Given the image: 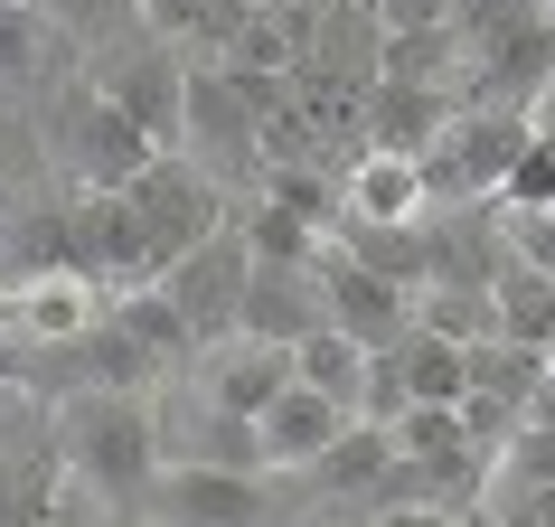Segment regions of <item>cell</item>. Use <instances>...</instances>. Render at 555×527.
I'll use <instances>...</instances> for the list:
<instances>
[{"label": "cell", "instance_id": "484cf974", "mask_svg": "<svg viewBox=\"0 0 555 527\" xmlns=\"http://www.w3.org/2000/svg\"><path fill=\"white\" fill-rule=\"evenodd\" d=\"M293 377L301 386H321V396H339V406L358 414V377H367V349H358L349 330H311V339H293Z\"/></svg>", "mask_w": 555, "mask_h": 527}, {"label": "cell", "instance_id": "52a82bcc", "mask_svg": "<svg viewBox=\"0 0 555 527\" xmlns=\"http://www.w3.org/2000/svg\"><path fill=\"white\" fill-rule=\"evenodd\" d=\"M179 151H189L207 179H255V170H263V151H255V114H245V94L227 86V66H217V57H189Z\"/></svg>", "mask_w": 555, "mask_h": 527}, {"label": "cell", "instance_id": "277c9868", "mask_svg": "<svg viewBox=\"0 0 555 527\" xmlns=\"http://www.w3.org/2000/svg\"><path fill=\"white\" fill-rule=\"evenodd\" d=\"M57 151H66V170H76V189H132V179L160 160V142H151L104 86H76V94H66Z\"/></svg>", "mask_w": 555, "mask_h": 527}, {"label": "cell", "instance_id": "ba28073f", "mask_svg": "<svg viewBox=\"0 0 555 527\" xmlns=\"http://www.w3.org/2000/svg\"><path fill=\"white\" fill-rule=\"evenodd\" d=\"M245 273H255V255H245V235H235V217L217 235H198L189 255L160 273V293L179 301V321L198 330V349H217V339H235V301H245Z\"/></svg>", "mask_w": 555, "mask_h": 527}, {"label": "cell", "instance_id": "ac0fdd59", "mask_svg": "<svg viewBox=\"0 0 555 527\" xmlns=\"http://www.w3.org/2000/svg\"><path fill=\"white\" fill-rule=\"evenodd\" d=\"M283 386H293V349H273V339H235V349L207 368V396L235 406V414H263Z\"/></svg>", "mask_w": 555, "mask_h": 527}, {"label": "cell", "instance_id": "8fae6325", "mask_svg": "<svg viewBox=\"0 0 555 527\" xmlns=\"http://www.w3.org/2000/svg\"><path fill=\"white\" fill-rule=\"evenodd\" d=\"M424 160L405 151H349L339 170V227H414L424 217Z\"/></svg>", "mask_w": 555, "mask_h": 527}, {"label": "cell", "instance_id": "9a60e30c", "mask_svg": "<svg viewBox=\"0 0 555 527\" xmlns=\"http://www.w3.org/2000/svg\"><path fill=\"white\" fill-rule=\"evenodd\" d=\"M29 273H86L76 264V198H38L29 217L0 227V283H29Z\"/></svg>", "mask_w": 555, "mask_h": 527}, {"label": "cell", "instance_id": "83f0119b", "mask_svg": "<svg viewBox=\"0 0 555 527\" xmlns=\"http://www.w3.org/2000/svg\"><path fill=\"white\" fill-rule=\"evenodd\" d=\"M38 57H48V10L0 0V76L20 86V76H38Z\"/></svg>", "mask_w": 555, "mask_h": 527}, {"label": "cell", "instance_id": "ffe728a7", "mask_svg": "<svg viewBox=\"0 0 555 527\" xmlns=\"http://www.w3.org/2000/svg\"><path fill=\"white\" fill-rule=\"evenodd\" d=\"M462 38H452V20L442 29H386L377 38V76H396V86H452L462 94Z\"/></svg>", "mask_w": 555, "mask_h": 527}, {"label": "cell", "instance_id": "6da1fadb", "mask_svg": "<svg viewBox=\"0 0 555 527\" xmlns=\"http://www.w3.org/2000/svg\"><path fill=\"white\" fill-rule=\"evenodd\" d=\"M48 434H57L66 471H76L94 499H114V509H142L151 471H160V414H151L142 396H122V386H86V396H57Z\"/></svg>", "mask_w": 555, "mask_h": 527}, {"label": "cell", "instance_id": "d4e9b609", "mask_svg": "<svg viewBox=\"0 0 555 527\" xmlns=\"http://www.w3.org/2000/svg\"><path fill=\"white\" fill-rule=\"evenodd\" d=\"M555 368H546V349H527V339H480V349H470V386H480V396H499V406H537V386H546Z\"/></svg>", "mask_w": 555, "mask_h": 527}, {"label": "cell", "instance_id": "5bb4252c", "mask_svg": "<svg viewBox=\"0 0 555 527\" xmlns=\"http://www.w3.org/2000/svg\"><path fill=\"white\" fill-rule=\"evenodd\" d=\"M339 424H349V406L293 377L283 396H273V406L255 414V434H263V471H311L330 442H339Z\"/></svg>", "mask_w": 555, "mask_h": 527}, {"label": "cell", "instance_id": "7402d4cb", "mask_svg": "<svg viewBox=\"0 0 555 527\" xmlns=\"http://www.w3.org/2000/svg\"><path fill=\"white\" fill-rule=\"evenodd\" d=\"M396 358H405V396L414 406H462V386H470V349L462 339H442V330L414 321L405 339H396Z\"/></svg>", "mask_w": 555, "mask_h": 527}, {"label": "cell", "instance_id": "836d02e7", "mask_svg": "<svg viewBox=\"0 0 555 527\" xmlns=\"http://www.w3.org/2000/svg\"><path fill=\"white\" fill-rule=\"evenodd\" d=\"M38 527H104V499H94L86 480H66V490H57V509H48Z\"/></svg>", "mask_w": 555, "mask_h": 527}, {"label": "cell", "instance_id": "e575fe53", "mask_svg": "<svg viewBox=\"0 0 555 527\" xmlns=\"http://www.w3.org/2000/svg\"><path fill=\"white\" fill-rule=\"evenodd\" d=\"M367 527H452V509H424V499H396V509H377Z\"/></svg>", "mask_w": 555, "mask_h": 527}, {"label": "cell", "instance_id": "d6986e66", "mask_svg": "<svg viewBox=\"0 0 555 527\" xmlns=\"http://www.w3.org/2000/svg\"><path fill=\"white\" fill-rule=\"evenodd\" d=\"M490 321L499 339H527V349H546V330H555V273H537V264H499L490 273Z\"/></svg>", "mask_w": 555, "mask_h": 527}, {"label": "cell", "instance_id": "3957f363", "mask_svg": "<svg viewBox=\"0 0 555 527\" xmlns=\"http://www.w3.org/2000/svg\"><path fill=\"white\" fill-rule=\"evenodd\" d=\"M527 132H537V123L508 114V104H462V114L442 123V142L424 151V198H480L490 207Z\"/></svg>", "mask_w": 555, "mask_h": 527}, {"label": "cell", "instance_id": "44dd1931", "mask_svg": "<svg viewBox=\"0 0 555 527\" xmlns=\"http://www.w3.org/2000/svg\"><path fill=\"white\" fill-rule=\"evenodd\" d=\"M170 462H217V471H263V434H255V414H235L207 396L189 424H179V452Z\"/></svg>", "mask_w": 555, "mask_h": 527}, {"label": "cell", "instance_id": "8992f818", "mask_svg": "<svg viewBox=\"0 0 555 527\" xmlns=\"http://www.w3.org/2000/svg\"><path fill=\"white\" fill-rule=\"evenodd\" d=\"M311 283H321L330 330H349L358 349H386V339H405V330H414V293H405V283H386L367 255H349L339 235H321V255H311Z\"/></svg>", "mask_w": 555, "mask_h": 527}, {"label": "cell", "instance_id": "4316f807", "mask_svg": "<svg viewBox=\"0 0 555 527\" xmlns=\"http://www.w3.org/2000/svg\"><path fill=\"white\" fill-rule=\"evenodd\" d=\"M490 207H555V123H537L518 142V160H508V179H499Z\"/></svg>", "mask_w": 555, "mask_h": 527}, {"label": "cell", "instance_id": "603a6c76", "mask_svg": "<svg viewBox=\"0 0 555 527\" xmlns=\"http://www.w3.org/2000/svg\"><path fill=\"white\" fill-rule=\"evenodd\" d=\"M114 321L132 330V339H142V349L160 358L170 377H179V368H189V358H198V330L179 321V301L160 293V283H132V293H114Z\"/></svg>", "mask_w": 555, "mask_h": 527}, {"label": "cell", "instance_id": "9c48e42d", "mask_svg": "<svg viewBox=\"0 0 555 527\" xmlns=\"http://www.w3.org/2000/svg\"><path fill=\"white\" fill-rule=\"evenodd\" d=\"M94 86L114 94L122 114L142 123L160 151H179V104H189V48L170 38H142V48H114V57L94 66Z\"/></svg>", "mask_w": 555, "mask_h": 527}, {"label": "cell", "instance_id": "2e32d148", "mask_svg": "<svg viewBox=\"0 0 555 527\" xmlns=\"http://www.w3.org/2000/svg\"><path fill=\"white\" fill-rule=\"evenodd\" d=\"M386 462H396V434H386V424H358V414H349V424H339V442H330V452L301 471V480H311L321 499H377Z\"/></svg>", "mask_w": 555, "mask_h": 527}, {"label": "cell", "instance_id": "4dcf8cb0", "mask_svg": "<svg viewBox=\"0 0 555 527\" xmlns=\"http://www.w3.org/2000/svg\"><path fill=\"white\" fill-rule=\"evenodd\" d=\"M499 480H527V490L555 480V424H518V442L499 452Z\"/></svg>", "mask_w": 555, "mask_h": 527}, {"label": "cell", "instance_id": "74e56055", "mask_svg": "<svg viewBox=\"0 0 555 527\" xmlns=\"http://www.w3.org/2000/svg\"><path fill=\"white\" fill-rule=\"evenodd\" d=\"M546 368H555V330H546Z\"/></svg>", "mask_w": 555, "mask_h": 527}, {"label": "cell", "instance_id": "f546056e", "mask_svg": "<svg viewBox=\"0 0 555 527\" xmlns=\"http://www.w3.org/2000/svg\"><path fill=\"white\" fill-rule=\"evenodd\" d=\"M499 245L537 273H555V207H499Z\"/></svg>", "mask_w": 555, "mask_h": 527}, {"label": "cell", "instance_id": "f35d334b", "mask_svg": "<svg viewBox=\"0 0 555 527\" xmlns=\"http://www.w3.org/2000/svg\"><path fill=\"white\" fill-rule=\"evenodd\" d=\"M132 527H160V518H132Z\"/></svg>", "mask_w": 555, "mask_h": 527}, {"label": "cell", "instance_id": "e0dca14e", "mask_svg": "<svg viewBox=\"0 0 555 527\" xmlns=\"http://www.w3.org/2000/svg\"><path fill=\"white\" fill-rule=\"evenodd\" d=\"M76 480L66 471V452H57V434H38V442H20L10 462H0V527H38L48 509H57V490Z\"/></svg>", "mask_w": 555, "mask_h": 527}, {"label": "cell", "instance_id": "1f68e13d", "mask_svg": "<svg viewBox=\"0 0 555 527\" xmlns=\"http://www.w3.org/2000/svg\"><path fill=\"white\" fill-rule=\"evenodd\" d=\"M518 10H527V0H452V38H462V48H480V38H499Z\"/></svg>", "mask_w": 555, "mask_h": 527}, {"label": "cell", "instance_id": "cb8c5ba5", "mask_svg": "<svg viewBox=\"0 0 555 527\" xmlns=\"http://www.w3.org/2000/svg\"><path fill=\"white\" fill-rule=\"evenodd\" d=\"M235 235H245V255H255V264H311L330 227H311V217L283 207V198H255V207H235Z\"/></svg>", "mask_w": 555, "mask_h": 527}, {"label": "cell", "instance_id": "f1b7e54d", "mask_svg": "<svg viewBox=\"0 0 555 527\" xmlns=\"http://www.w3.org/2000/svg\"><path fill=\"white\" fill-rule=\"evenodd\" d=\"M414 396H405V358H396V339L386 349H367V377H358V424H396Z\"/></svg>", "mask_w": 555, "mask_h": 527}, {"label": "cell", "instance_id": "d590c367", "mask_svg": "<svg viewBox=\"0 0 555 527\" xmlns=\"http://www.w3.org/2000/svg\"><path fill=\"white\" fill-rule=\"evenodd\" d=\"M452 527H499V509H490V499H470V509H452Z\"/></svg>", "mask_w": 555, "mask_h": 527}, {"label": "cell", "instance_id": "8d00e7d4", "mask_svg": "<svg viewBox=\"0 0 555 527\" xmlns=\"http://www.w3.org/2000/svg\"><path fill=\"white\" fill-rule=\"evenodd\" d=\"M283 10H321V0H283Z\"/></svg>", "mask_w": 555, "mask_h": 527}, {"label": "cell", "instance_id": "7c38bea8", "mask_svg": "<svg viewBox=\"0 0 555 527\" xmlns=\"http://www.w3.org/2000/svg\"><path fill=\"white\" fill-rule=\"evenodd\" d=\"M330 311H321V283H311V264H255L245 273V301H235V339H273V349H293L311 339Z\"/></svg>", "mask_w": 555, "mask_h": 527}, {"label": "cell", "instance_id": "4fadbf2b", "mask_svg": "<svg viewBox=\"0 0 555 527\" xmlns=\"http://www.w3.org/2000/svg\"><path fill=\"white\" fill-rule=\"evenodd\" d=\"M94 311H104V283H86V273H29V283H10V301H0V321H10L20 349H57Z\"/></svg>", "mask_w": 555, "mask_h": 527}, {"label": "cell", "instance_id": "7a4b0ae2", "mask_svg": "<svg viewBox=\"0 0 555 527\" xmlns=\"http://www.w3.org/2000/svg\"><path fill=\"white\" fill-rule=\"evenodd\" d=\"M122 198H132V217H142L151 283H160V273H170V264L189 255L198 235H217V227H227V179H207L198 160H189V151H160V160H151V170L132 179V189H122Z\"/></svg>", "mask_w": 555, "mask_h": 527}, {"label": "cell", "instance_id": "d6a6232c", "mask_svg": "<svg viewBox=\"0 0 555 527\" xmlns=\"http://www.w3.org/2000/svg\"><path fill=\"white\" fill-rule=\"evenodd\" d=\"M377 10V29H442L452 20V0H367Z\"/></svg>", "mask_w": 555, "mask_h": 527}, {"label": "cell", "instance_id": "5b68a950", "mask_svg": "<svg viewBox=\"0 0 555 527\" xmlns=\"http://www.w3.org/2000/svg\"><path fill=\"white\" fill-rule=\"evenodd\" d=\"M142 518H160V527H273V499H263V471L160 462L142 490Z\"/></svg>", "mask_w": 555, "mask_h": 527}, {"label": "cell", "instance_id": "30bf717a", "mask_svg": "<svg viewBox=\"0 0 555 527\" xmlns=\"http://www.w3.org/2000/svg\"><path fill=\"white\" fill-rule=\"evenodd\" d=\"M452 114H462L452 86H396V76H377L367 86V114H358V151H405V160H424Z\"/></svg>", "mask_w": 555, "mask_h": 527}]
</instances>
